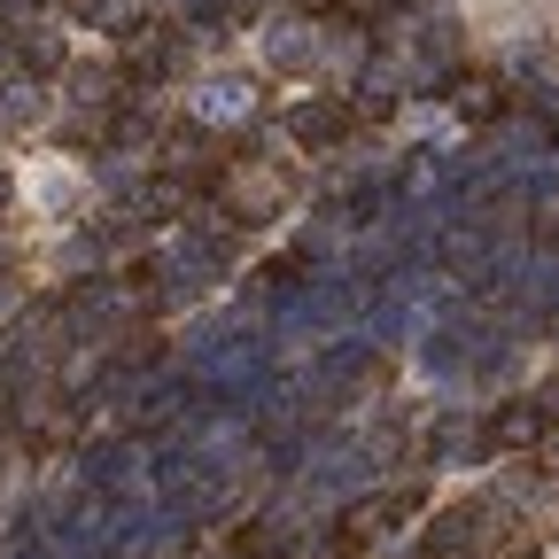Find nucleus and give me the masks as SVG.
Segmentation results:
<instances>
[{
	"label": "nucleus",
	"mask_w": 559,
	"mask_h": 559,
	"mask_svg": "<svg viewBox=\"0 0 559 559\" xmlns=\"http://www.w3.org/2000/svg\"><path fill=\"white\" fill-rule=\"evenodd\" d=\"M16 187H24V210H32V218H70V210L86 202V171L62 164V156H24Z\"/></svg>",
	"instance_id": "obj_1"
},
{
	"label": "nucleus",
	"mask_w": 559,
	"mask_h": 559,
	"mask_svg": "<svg viewBox=\"0 0 559 559\" xmlns=\"http://www.w3.org/2000/svg\"><path fill=\"white\" fill-rule=\"evenodd\" d=\"M249 102H257V86L241 79V70H218V79H202V86H194V109H202L210 124H234V117H249Z\"/></svg>",
	"instance_id": "obj_2"
}]
</instances>
